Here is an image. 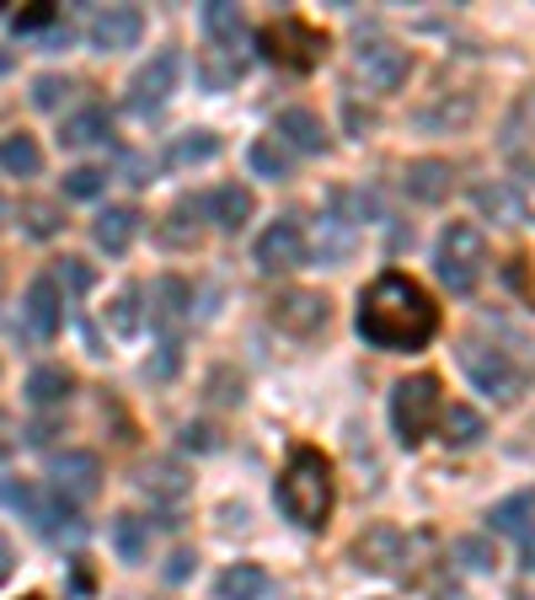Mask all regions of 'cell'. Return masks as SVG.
Listing matches in <instances>:
<instances>
[{"label":"cell","mask_w":535,"mask_h":600,"mask_svg":"<svg viewBox=\"0 0 535 600\" xmlns=\"http://www.w3.org/2000/svg\"><path fill=\"white\" fill-rule=\"evenodd\" d=\"M440 328L434 300L423 296L407 273H381L364 296H359V332L375 349H423Z\"/></svg>","instance_id":"1"},{"label":"cell","mask_w":535,"mask_h":600,"mask_svg":"<svg viewBox=\"0 0 535 600\" xmlns=\"http://www.w3.org/2000/svg\"><path fill=\"white\" fill-rule=\"evenodd\" d=\"M279 510L290 514L295 526H305V531L327 526L332 467H327L322 450H295V456H290V467H284V478H279Z\"/></svg>","instance_id":"2"},{"label":"cell","mask_w":535,"mask_h":600,"mask_svg":"<svg viewBox=\"0 0 535 600\" xmlns=\"http://www.w3.org/2000/svg\"><path fill=\"white\" fill-rule=\"evenodd\" d=\"M482 269H487V241H482V231L466 226V220L450 226L445 237H440V279H445L455 296H466V290H476Z\"/></svg>","instance_id":"3"},{"label":"cell","mask_w":535,"mask_h":600,"mask_svg":"<svg viewBox=\"0 0 535 600\" xmlns=\"http://www.w3.org/2000/svg\"><path fill=\"white\" fill-rule=\"evenodd\" d=\"M440 419V381L434 376H413L391 391V423H396V440L417 446Z\"/></svg>","instance_id":"4"},{"label":"cell","mask_w":535,"mask_h":600,"mask_svg":"<svg viewBox=\"0 0 535 600\" xmlns=\"http://www.w3.org/2000/svg\"><path fill=\"white\" fill-rule=\"evenodd\" d=\"M461 364H466L472 387L487 391V397H498V402H514L519 387H525V370L508 360V349H487V343L466 338V343H461Z\"/></svg>","instance_id":"5"},{"label":"cell","mask_w":535,"mask_h":600,"mask_svg":"<svg viewBox=\"0 0 535 600\" xmlns=\"http://www.w3.org/2000/svg\"><path fill=\"white\" fill-rule=\"evenodd\" d=\"M258 49H263L273 64H284V70H311V64L327 54V38H322V32H311L305 22H295V17H284V22L263 28Z\"/></svg>","instance_id":"6"},{"label":"cell","mask_w":535,"mask_h":600,"mask_svg":"<svg viewBox=\"0 0 535 600\" xmlns=\"http://www.w3.org/2000/svg\"><path fill=\"white\" fill-rule=\"evenodd\" d=\"M11 504L28 514L32 531H43L49 541H64V537L81 541V531H87V526L75 520V510L64 504L60 493H54V499H43V493H32V488H11Z\"/></svg>","instance_id":"7"},{"label":"cell","mask_w":535,"mask_h":600,"mask_svg":"<svg viewBox=\"0 0 535 600\" xmlns=\"http://www.w3.org/2000/svg\"><path fill=\"white\" fill-rule=\"evenodd\" d=\"M178 70H182L178 49H161L150 64H140L134 81H129V108H134V113H155V108L178 91Z\"/></svg>","instance_id":"8"},{"label":"cell","mask_w":535,"mask_h":600,"mask_svg":"<svg viewBox=\"0 0 535 600\" xmlns=\"http://www.w3.org/2000/svg\"><path fill=\"white\" fill-rule=\"evenodd\" d=\"M49 478H54V493H60L64 504H87L102 488V461L91 450H64V456L49 461Z\"/></svg>","instance_id":"9"},{"label":"cell","mask_w":535,"mask_h":600,"mask_svg":"<svg viewBox=\"0 0 535 600\" xmlns=\"http://www.w3.org/2000/svg\"><path fill=\"white\" fill-rule=\"evenodd\" d=\"M305 263V231H300L295 214L273 220L263 237H258V269L263 273H290Z\"/></svg>","instance_id":"10"},{"label":"cell","mask_w":535,"mask_h":600,"mask_svg":"<svg viewBox=\"0 0 535 600\" xmlns=\"http://www.w3.org/2000/svg\"><path fill=\"white\" fill-rule=\"evenodd\" d=\"M273 322L284 332H295V338H311V332L327 328V296H316V290H284V296L273 300Z\"/></svg>","instance_id":"11"},{"label":"cell","mask_w":535,"mask_h":600,"mask_svg":"<svg viewBox=\"0 0 535 600\" xmlns=\"http://www.w3.org/2000/svg\"><path fill=\"white\" fill-rule=\"evenodd\" d=\"M354 563L370 573H396L407 563V537H402L396 526H370V531L354 541Z\"/></svg>","instance_id":"12"},{"label":"cell","mask_w":535,"mask_h":600,"mask_svg":"<svg viewBox=\"0 0 535 600\" xmlns=\"http://www.w3.org/2000/svg\"><path fill=\"white\" fill-rule=\"evenodd\" d=\"M140 32H145V17H140L134 6H108V11H97V22H91V49L119 54V49H134V43H140Z\"/></svg>","instance_id":"13"},{"label":"cell","mask_w":535,"mask_h":600,"mask_svg":"<svg viewBox=\"0 0 535 600\" xmlns=\"http://www.w3.org/2000/svg\"><path fill=\"white\" fill-rule=\"evenodd\" d=\"M407 70H413V60H407V49H396V43H364V49H359V76L375 91H396L407 81Z\"/></svg>","instance_id":"14"},{"label":"cell","mask_w":535,"mask_h":600,"mask_svg":"<svg viewBox=\"0 0 535 600\" xmlns=\"http://www.w3.org/2000/svg\"><path fill=\"white\" fill-rule=\"evenodd\" d=\"M60 317H64V300H60V290H54V279H32L28 300H22L28 332L32 338H54V332H60Z\"/></svg>","instance_id":"15"},{"label":"cell","mask_w":535,"mask_h":600,"mask_svg":"<svg viewBox=\"0 0 535 600\" xmlns=\"http://www.w3.org/2000/svg\"><path fill=\"white\" fill-rule=\"evenodd\" d=\"M273 140L305 150V156H322V150H327V129H322V119H316L311 108H284L279 123H273Z\"/></svg>","instance_id":"16"},{"label":"cell","mask_w":535,"mask_h":600,"mask_svg":"<svg viewBox=\"0 0 535 600\" xmlns=\"http://www.w3.org/2000/svg\"><path fill=\"white\" fill-rule=\"evenodd\" d=\"M450 182H455V172H450V161H440V156L407 161V172H402V188L413 193L417 204H440L450 193Z\"/></svg>","instance_id":"17"},{"label":"cell","mask_w":535,"mask_h":600,"mask_svg":"<svg viewBox=\"0 0 535 600\" xmlns=\"http://www.w3.org/2000/svg\"><path fill=\"white\" fill-rule=\"evenodd\" d=\"M91 237H97V247L102 252H129V241L140 237V210L134 204H108V210L97 214V226H91Z\"/></svg>","instance_id":"18"},{"label":"cell","mask_w":535,"mask_h":600,"mask_svg":"<svg viewBox=\"0 0 535 600\" xmlns=\"http://www.w3.org/2000/svg\"><path fill=\"white\" fill-rule=\"evenodd\" d=\"M204 210L214 214L220 231H241V226L252 220V193H246L241 182H225V188H214V193L204 199Z\"/></svg>","instance_id":"19"},{"label":"cell","mask_w":535,"mask_h":600,"mask_svg":"<svg viewBox=\"0 0 535 600\" xmlns=\"http://www.w3.org/2000/svg\"><path fill=\"white\" fill-rule=\"evenodd\" d=\"M241 76H246V54H241V43L236 49H225V43H214L204 54V64H199V81H204L209 91H225V87H236Z\"/></svg>","instance_id":"20"},{"label":"cell","mask_w":535,"mask_h":600,"mask_svg":"<svg viewBox=\"0 0 535 600\" xmlns=\"http://www.w3.org/2000/svg\"><path fill=\"white\" fill-rule=\"evenodd\" d=\"M476 210L487 214V220H498V226H519L525 220V199L508 182H482L476 188Z\"/></svg>","instance_id":"21"},{"label":"cell","mask_w":535,"mask_h":600,"mask_svg":"<svg viewBox=\"0 0 535 600\" xmlns=\"http://www.w3.org/2000/svg\"><path fill=\"white\" fill-rule=\"evenodd\" d=\"M113 134V119H108V108H81V113H70L60 123V146H97V140H108Z\"/></svg>","instance_id":"22"},{"label":"cell","mask_w":535,"mask_h":600,"mask_svg":"<svg viewBox=\"0 0 535 600\" xmlns=\"http://www.w3.org/2000/svg\"><path fill=\"white\" fill-rule=\"evenodd\" d=\"M204 199H182V204H172V214H166V226H161V241L166 247H193V241L204 237Z\"/></svg>","instance_id":"23"},{"label":"cell","mask_w":535,"mask_h":600,"mask_svg":"<svg viewBox=\"0 0 535 600\" xmlns=\"http://www.w3.org/2000/svg\"><path fill=\"white\" fill-rule=\"evenodd\" d=\"M182 311H188V284H182V279H155V284H150V322L178 328Z\"/></svg>","instance_id":"24"},{"label":"cell","mask_w":535,"mask_h":600,"mask_svg":"<svg viewBox=\"0 0 535 600\" xmlns=\"http://www.w3.org/2000/svg\"><path fill=\"white\" fill-rule=\"evenodd\" d=\"M64 397H70V370H60V364H38V370L28 376L32 408H60Z\"/></svg>","instance_id":"25"},{"label":"cell","mask_w":535,"mask_h":600,"mask_svg":"<svg viewBox=\"0 0 535 600\" xmlns=\"http://www.w3.org/2000/svg\"><path fill=\"white\" fill-rule=\"evenodd\" d=\"M531 520H535V493H514L504 504H493V514H487V526H493L498 537H525Z\"/></svg>","instance_id":"26"},{"label":"cell","mask_w":535,"mask_h":600,"mask_svg":"<svg viewBox=\"0 0 535 600\" xmlns=\"http://www.w3.org/2000/svg\"><path fill=\"white\" fill-rule=\"evenodd\" d=\"M140 488H145L150 499H166L172 504V499L188 493V472H182L178 461H150L145 472H140Z\"/></svg>","instance_id":"27"},{"label":"cell","mask_w":535,"mask_h":600,"mask_svg":"<svg viewBox=\"0 0 535 600\" xmlns=\"http://www.w3.org/2000/svg\"><path fill=\"white\" fill-rule=\"evenodd\" d=\"M0 167H6L11 178H38L43 150L32 146V134H6V140H0Z\"/></svg>","instance_id":"28"},{"label":"cell","mask_w":535,"mask_h":600,"mask_svg":"<svg viewBox=\"0 0 535 600\" xmlns=\"http://www.w3.org/2000/svg\"><path fill=\"white\" fill-rule=\"evenodd\" d=\"M268 596V573L252 569V563H236V569L220 573V600H263Z\"/></svg>","instance_id":"29"},{"label":"cell","mask_w":535,"mask_h":600,"mask_svg":"<svg viewBox=\"0 0 535 600\" xmlns=\"http://www.w3.org/2000/svg\"><path fill=\"white\" fill-rule=\"evenodd\" d=\"M204 32L214 38V43H225V49H236L241 32H246V22H241L236 6H225V0H209L204 6Z\"/></svg>","instance_id":"30"},{"label":"cell","mask_w":535,"mask_h":600,"mask_svg":"<svg viewBox=\"0 0 535 600\" xmlns=\"http://www.w3.org/2000/svg\"><path fill=\"white\" fill-rule=\"evenodd\" d=\"M113 547H119L123 563H145V558H150V531H145V520H134V514H119V520H113Z\"/></svg>","instance_id":"31"},{"label":"cell","mask_w":535,"mask_h":600,"mask_svg":"<svg viewBox=\"0 0 535 600\" xmlns=\"http://www.w3.org/2000/svg\"><path fill=\"white\" fill-rule=\"evenodd\" d=\"M440 429H445V446H455V450L476 446V440L487 434L482 413H472V408H450V413H440Z\"/></svg>","instance_id":"32"},{"label":"cell","mask_w":535,"mask_h":600,"mask_svg":"<svg viewBox=\"0 0 535 600\" xmlns=\"http://www.w3.org/2000/svg\"><path fill=\"white\" fill-rule=\"evenodd\" d=\"M140 322H145V311H140V284H123L119 300L108 306V328L119 332V338H134Z\"/></svg>","instance_id":"33"},{"label":"cell","mask_w":535,"mask_h":600,"mask_svg":"<svg viewBox=\"0 0 535 600\" xmlns=\"http://www.w3.org/2000/svg\"><path fill=\"white\" fill-rule=\"evenodd\" d=\"M252 172H258V178H268V182L290 178V150L279 146L273 134H268V140H258V146H252Z\"/></svg>","instance_id":"34"},{"label":"cell","mask_w":535,"mask_h":600,"mask_svg":"<svg viewBox=\"0 0 535 600\" xmlns=\"http://www.w3.org/2000/svg\"><path fill=\"white\" fill-rule=\"evenodd\" d=\"M220 150V140L214 134H204V129H193V134H182L178 146H172V167H193V161H209Z\"/></svg>","instance_id":"35"},{"label":"cell","mask_w":535,"mask_h":600,"mask_svg":"<svg viewBox=\"0 0 535 600\" xmlns=\"http://www.w3.org/2000/svg\"><path fill=\"white\" fill-rule=\"evenodd\" d=\"M178 364H182V338H178V332H166V338H161V349H155V360L145 364V376H150V381H172V376H178Z\"/></svg>","instance_id":"36"},{"label":"cell","mask_w":535,"mask_h":600,"mask_svg":"<svg viewBox=\"0 0 535 600\" xmlns=\"http://www.w3.org/2000/svg\"><path fill=\"white\" fill-rule=\"evenodd\" d=\"M455 558H461V563H466V569H493V563H498V547H493V537H461L455 541Z\"/></svg>","instance_id":"37"},{"label":"cell","mask_w":535,"mask_h":600,"mask_svg":"<svg viewBox=\"0 0 535 600\" xmlns=\"http://www.w3.org/2000/svg\"><path fill=\"white\" fill-rule=\"evenodd\" d=\"M108 188V172L102 167H75V172H64V193L70 199H97Z\"/></svg>","instance_id":"38"},{"label":"cell","mask_w":535,"mask_h":600,"mask_svg":"<svg viewBox=\"0 0 535 600\" xmlns=\"http://www.w3.org/2000/svg\"><path fill=\"white\" fill-rule=\"evenodd\" d=\"M54 290L87 296V290H91V269L81 263V258H60V263H54Z\"/></svg>","instance_id":"39"},{"label":"cell","mask_w":535,"mask_h":600,"mask_svg":"<svg viewBox=\"0 0 535 600\" xmlns=\"http://www.w3.org/2000/svg\"><path fill=\"white\" fill-rule=\"evenodd\" d=\"M70 91H75V87H70L64 76H38V81H32V108H43V113H49V108H60Z\"/></svg>","instance_id":"40"},{"label":"cell","mask_w":535,"mask_h":600,"mask_svg":"<svg viewBox=\"0 0 535 600\" xmlns=\"http://www.w3.org/2000/svg\"><path fill=\"white\" fill-rule=\"evenodd\" d=\"M22 220H28L32 237H54V231H60V210L43 204V199H28V204H22Z\"/></svg>","instance_id":"41"},{"label":"cell","mask_w":535,"mask_h":600,"mask_svg":"<svg viewBox=\"0 0 535 600\" xmlns=\"http://www.w3.org/2000/svg\"><path fill=\"white\" fill-rule=\"evenodd\" d=\"M49 22H54V6H32V11H17L11 17L17 32H38V28H49Z\"/></svg>","instance_id":"42"},{"label":"cell","mask_w":535,"mask_h":600,"mask_svg":"<svg viewBox=\"0 0 535 600\" xmlns=\"http://www.w3.org/2000/svg\"><path fill=\"white\" fill-rule=\"evenodd\" d=\"M193 563H199V558H193V552H188V547H178V552H172V558H166V579H172V584H182V579H188V573H193Z\"/></svg>","instance_id":"43"},{"label":"cell","mask_w":535,"mask_h":600,"mask_svg":"<svg viewBox=\"0 0 535 600\" xmlns=\"http://www.w3.org/2000/svg\"><path fill=\"white\" fill-rule=\"evenodd\" d=\"M182 446H193V450H209V446H214V434H209L204 423H188V429H182Z\"/></svg>","instance_id":"44"},{"label":"cell","mask_w":535,"mask_h":600,"mask_svg":"<svg viewBox=\"0 0 535 600\" xmlns=\"http://www.w3.org/2000/svg\"><path fill=\"white\" fill-rule=\"evenodd\" d=\"M123 182H150V167L140 156H123Z\"/></svg>","instance_id":"45"},{"label":"cell","mask_w":535,"mask_h":600,"mask_svg":"<svg viewBox=\"0 0 535 600\" xmlns=\"http://www.w3.org/2000/svg\"><path fill=\"white\" fill-rule=\"evenodd\" d=\"M519 563H525V569L535 573V526L525 531V537H519Z\"/></svg>","instance_id":"46"},{"label":"cell","mask_w":535,"mask_h":600,"mask_svg":"<svg viewBox=\"0 0 535 600\" xmlns=\"http://www.w3.org/2000/svg\"><path fill=\"white\" fill-rule=\"evenodd\" d=\"M11 563H17V552H11V541L0 537V584L11 579Z\"/></svg>","instance_id":"47"},{"label":"cell","mask_w":535,"mask_h":600,"mask_svg":"<svg viewBox=\"0 0 535 600\" xmlns=\"http://www.w3.org/2000/svg\"><path fill=\"white\" fill-rule=\"evenodd\" d=\"M349 123H354L359 134H364V129H370V123H375V119H370V113H359V102H349Z\"/></svg>","instance_id":"48"},{"label":"cell","mask_w":535,"mask_h":600,"mask_svg":"<svg viewBox=\"0 0 535 600\" xmlns=\"http://www.w3.org/2000/svg\"><path fill=\"white\" fill-rule=\"evenodd\" d=\"M6 70H11V49H0V76H6Z\"/></svg>","instance_id":"49"}]
</instances>
